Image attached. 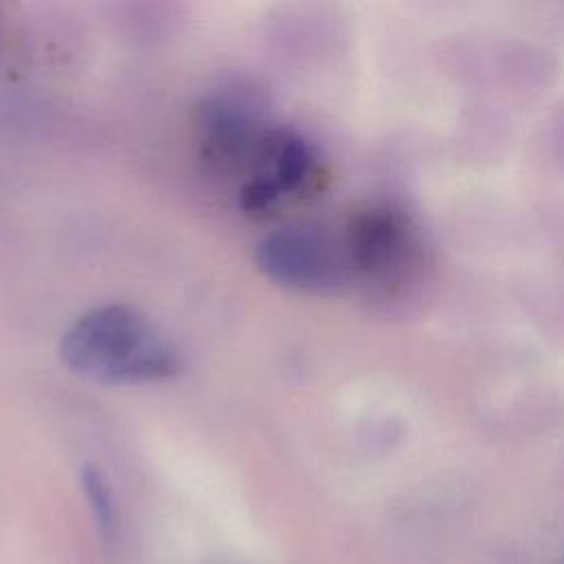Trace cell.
I'll return each mask as SVG.
<instances>
[{"label": "cell", "instance_id": "1", "mask_svg": "<svg viewBox=\"0 0 564 564\" xmlns=\"http://www.w3.org/2000/svg\"><path fill=\"white\" fill-rule=\"evenodd\" d=\"M64 364L93 381L126 386L178 372V355L137 308L106 304L77 317L62 337Z\"/></svg>", "mask_w": 564, "mask_h": 564}, {"label": "cell", "instance_id": "2", "mask_svg": "<svg viewBox=\"0 0 564 564\" xmlns=\"http://www.w3.org/2000/svg\"><path fill=\"white\" fill-rule=\"evenodd\" d=\"M341 251L348 269L366 282L386 286L405 280L414 264L416 242L403 214L370 205L348 218Z\"/></svg>", "mask_w": 564, "mask_h": 564}, {"label": "cell", "instance_id": "3", "mask_svg": "<svg viewBox=\"0 0 564 564\" xmlns=\"http://www.w3.org/2000/svg\"><path fill=\"white\" fill-rule=\"evenodd\" d=\"M256 262L273 282L302 291L330 289L346 271L341 247L308 227L271 231L258 242Z\"/></svg>", "mask_w": 564, "mask_h": 564}, {"label": "cell", "instance_id": "4", "mask_svg": "<svg viewBox=\"0 0 564 564\" xmlns=\"http://www.w3.org/2000/svg\"><path fill=\"white\" fill-rule=\"evenodd\" d=\"M253 176L240 189L245 212H267L280 196L308 183L315 174L313 148L291 130H267L253 156Z\"/></svg>", "mask_w": 564, "mask_h": 564}, {"label": "cell", "instance_id": "5", "mask_svg": "<svg viewBox=\"0 0 564 564\" xmlns=\"http://www.w3.org/2000/svg\"><path fill=\"white\" fill-rule=\"evenodd\" d=\"M198 128L209 159L220 165H238L251 159L267 130L258 126L256 115L240 99L214 97L198 108Z\"/></svg>", "mask_w": 564, "mask_h": 564}, {"label": "cell", "instance_id": "6", "mask_svg": "<svg viewBox=\"0 0 564 564\" xmlns=\"http://www.w3.org/2000/svg\"><path fill=\"white\" fill-rule=\"evenodd\" d=\"M82 487H84V494L90 505V511H93L99 533L106 538L112 535L115 524H117V513H115V502H112V494H110V485H108L106 476L95 465H84L82 467Z\"/></svg>", "mask_w": 564, "mask_h": 564}]
</instances>
